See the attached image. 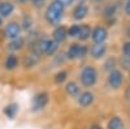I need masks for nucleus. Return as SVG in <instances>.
Listing matches in <instances>:
<instances>
[{
    "label": "nucleus",
    "mask_w": 130,
    "mask_h": 129,
    "mask_svg": "<svg viewBox=\"0 0 130 129\" xmlns=\"http://www.w3.org/2000/svg\"><path fill=\"white\" fill-rule=\"evenodd\" d=\"M117 12H118L117 3H108V4H104L103 7V16L108 21H112L113 18H116Z\"/></svg>",
    "instance_id": "14"
},
{
    "label": "nucleus",
    "mask_w": 130,
    "mask_h": 129,
    "mask_svg": "<svg viewBox=\"0 0 130 129\" xmlns=\"http://www.w3.org/2000/svg\"><path fill=\"white\" fill-rule=\"evenodd\" d=\"M117 64H120V67H121V70H122V72L130 70V58H129V56L121 55L120 59H118V61H117Z\"/></svg>",
    "instance_id": "25"
},
{
    "label": "nucleus",
    "mask_w": 130,
    "mask_h": 129,
    "mask_svg": "<svg viewBox=\"0 0 130 129\" xmlns=\"http://www.w3.org/2000/svg\"><path fill=\"white\" fill-rule=\"evenodd\" d=\"M108 53V46L107 43H94L91 47H89V56H91L94 60H102Z\"/></svg>",
    "instance_id": "8"
},
{
    "label": "nucleus",
    "mask_w": 130,
    "mask_h": 129,
    "mask_svg": "<svg viewBox=\"0 0 130 129\" xmlns=\"http://www.w3.org/2000/svg\"><path fill=\"white\" fill-rule=\"evenodd\" d=\"M64 55H65V59L70 61L83 60L89 56V46H86L85 43H81V42H74L68 46Z\"/></svg>",
    "instance_id": "3"
},
{
    "label": "nucleus",
    "mask_w": 130,
    "mask_h": 129,
    "mask_svg": "<svg viewBox=\"0 0 130 129\" xmlns=\"http://www.w3.org/2000/svg\"><path fill=\"white\" fill-rule=\"evenodd\" d=\"M98 80H99V72H98L96 67L91 65V64H87L85 65L81 72H79V85L83 86L86 89L94 88V86L98 83Z\"/></svg>",
    "instance_id": "2"
},
{
    "label": "nucleus",
    "mask_w": 130,
    "mask_h": 129,
    "mask_svg": "<svg viewBox=\"0 0 130 129\" xmlns=\"http://www.w3.org/2000/svg\"><path fill=\"white\" fill-rule=\"evenodd\" d=\"M21 33H22V29H21V25L17 21H10V22H8L4 27V35L9 40L21 37Z\"/></svg>",
    "instance_id": "10"
},
{
    "label": "nucleus",
    "mask_w": 130,
    "mask_h": 129,
    "mask_svg": "<svg viewBox=\"0 0 130 129\" xmlns=\"http://www.w3.org/2000/svg\"><path fill=\"white\" fill-rule=\"evenodd\" d=\"M56 2H59V3H61L62 5H65V7H70V5H73V4H75L77 3V0H56Z\"/></svg>",
    "instance_id": "29"
},
{
    "label": "nucleus",
    "mask_w": 130,
    "mask_h": 129,
    "mask_svg": "<svg viewBox=\"0 0 130 129\" xmlns=\"http://www.w3.org/2000/svg\"><path fill=\"white\" fill-rule=\"evenodd\" d=\"M90 15V5L87 2H77L75 4H73L72 12H70V17L74 22L81 24L82 21H85Z\"/></svg>",
    "instance_id": "4"
},
{
    "label": "nucleus",
    "mask_w": 130,
    "mask_h": 129,
    "mask_svg": "<svg viewBox=\"0 0 130 129\" xmlns=\"http://www.w3.org/2000/svg\"><path fill=\"white\" fill-rule=\"evenodd\" d=\"M91 37V26L87 24H81V29H79V34L77 37V39L82 43L87 42Z\"/></svg>",
    "instance_id": "19"
},
{
    "label": "nucleus",
    "mask_w": 130,
    "mask_h": 129,
    "mask_svg": "<svg viewBox=\"0 0 130 129\" xmlns=\"http://www.w3.org/2000/svg\"><path fill=\"white\" fill-rule=\"evenodd\" d=\"M75 99H77V103H78V106L81 107V108H89V107H91L95 102V94L89 89L82 90L81 94Z\"/></svg>",
    "instance_id": "9"
},
{
    "label": "nucleus",
    "mask_w": 130,
    "mask_h": 129,
    "mask_svg": "<svg viewBox=\"0 0 130 129\" xmlns=\"http://www.w3.org/2000/svg\"><path fill=\"white\" fill-rule=\"evenodd\" d=\"M20 25H21V29H22L24 31H31L32 26H34V20H32L31 16L26 15V16H24V18L20 22Z\"/></svg>",
    "instance_id": "22"
},
{
    "label": "nucleus",
    "mask_w": 130,
    "mask_h": 129,
    "mask_svg": "<svg viewBox=\"0 0 130 129\" xmlns=\"http://www.w3.org/2000/svg\"><path fill=\"white\" fill-rule=\"evenodd\" d=\"M67 13V7L62 5L61 3L56 2V0H51L46 5L44 10V20L46 22L51 26H57L62 24V20Z\"/></svg>",
    "instance_id": "1"
},
{
    "label": "nucleus",
    "mask_w": 130,
    "mask_h": 129,
    "mask_svg": "<svg viewBox=\"0 0 130 129\" xmlns=\"http://www.w3.org/2000/svg\"><path fill=\"white\" fill-rule=\"evenodd\" d=\"M16 10V5L13 2L9 0H0V17L3 20L10 17Z\"/></svg>",
    "instance_id": "12"
},
{
    "label": "nucleus",
    "mask_w": 130,
    "mask_h": 129,
    "mask_svg": "<svg viewBox=\"0 0 130 129\" xmlns=\"http://www.w3.org/2000/svg\"><path fill=\"white\" fill-rule=\"evenodd\" d=\"M90 129H103L100 125H92V126H90Z\"/></svg>",
    "instance_id": "32"
},
{
    "label": "nucleus",
    "mask_w": 130,
    "mask_h": 129,
    "mask_svg": "<svg viewBox=\"0 0 130 129\" xmlns=\"http://www.w3.org/2000/svg\"><path fill=\"white\" fill-rule=\"evenodd\" d=\"M118 67V64H117V59L113 58V56H109V58H107L103 63V69L107 72V73H109L111 70L116 69Z\"/></svg>",
    "instance_id": "21"
},
{
    "label": "nucleus",
    "mask_w": 130,
    "mask_h": 129,
    "mask_svg": "<svg viewBox=\"0 0 130 129\" xmlns=\"http://www.w3.org/2000/svg\"><path fill=\"white\" fill-rule=\"evenodd\" d=\"M104 2L105 0H92V3H95V4H104Z\"/></svg>",
    "instance_id": "31"
},
{
    "label": "nucleus",
    "mask_w": 130,
    "mask_h": 129,
    "mask_svg": "<svg viewBox=\"0 0 130 129\" xmlns=\"http://www.w3.org/2000/svg\"><path fill=\"white\" fill-rule=\"evenodd\" d=\"M18 104L17 103H9L8 106H5L4 108V115L8 117V119H14L18 113Z\"/></svg>",
    "instance_id": "20"
},
{
    "label": "nucleus",
    "mask_w": 130,
    "mask_h": 129,
    "mask_svg": "<svg viewBox=\"0 0 130 129\" xmlns=\"http://www.w3.org/2000/svg\"><path fill=\"white\" fill-rule=\"evenodd\" d=\"M29 2H30V0H16V3H18V4H22V5H24V4H27Z\"/></svg>",
    "instance_id": "30"
},
{
    "label": "nucleus",
    "mask_w": 130,
    "mask_h": 129,
    "mask_svg": "<svg viewBox=\"0 0 130 129\" xmlns=\"http://www.w3.org/2000/svg\"><path fill=\"white\" fill-rule=\"evenodd\" d=\"M108 38H109V30L104 25H96L91 29V37L90 39L92 43H107Z\"/></svg>",
    "instance_id": "6"
},
{
    "label": "nucleus",
    "mask_w": 130,
    "mask_h": 129,
    "mask_svg": "<svg viewBox=\"0 0 130 129\" xmlns=\"http://www.w3.org/2000/svg\"><path fill=\"white\" fill-rule=\"evenodd\" d=\"M53 40H55L57 45H62V43L67 42L68 39V26H65L62 24L57 25V26H53V30H52V37H51Z\"/></svg>",
    "instance_id": "11"
},
{
    "label": "nucleus",
    "mask_w": 130,
    "mask_h": 129,
    "mask_svg": "<svg viewBox=\"0 0 130 129\" xmlns=\"http://www.w3.org/2000/svg\"><path fill=\"white\" fill-rule=\"evenodd\" d=\"M3 25H4V20H3L2 17H0V27H2Z\"/></svg>",
    "instance_id": "33"
},
{
    "label": "nucleus",
    "mask_w": 130,
    "mask_h": 129,
    "mask_svg": "<svg viewBox=\"0 0 130 129\" xmlns=\"http://www.w3.org/2000/svg\"><path fill=\"white\" fill-rule=\"evenodd\" d=\"M81 91H82V88L77 81L70 80V81L65 82V93H67V95L72 96V98H77L81 94Z\"/></svg>",
    "instance_id": "13"
},
{
    "label": "nucleus",
    "mask_w": 130,
    "mask_h": 129,
    "mask_svg": "<svg viewBox=\"0 0 130 129\" xmlns=\"http://www.w3.org/2000/svg\"><path fill=\"white\" fill-rule=\"evenodd\" d=\"M107 129H126V125H125V121H124L122 117L113 116L108 120Z\"/></svg>",
    "instance_id": "17"
},
{
    "label": "nucleus",
    "mask_w": 130,
    "mask_h": 129,
    "mask_svg": "<svg viewBox=\"0 0 130 129\" xmlns=\"http://www.w3.org/2000/svg\"><path fill=\"white\" fill-rule=\"evenodd\" d=\"M24 46H25V38L21 35V37H18L16 39H10L7 43V50L10 51L12 53H14V52L21 51V50L24 48Z\"/></svg>",
    "instance_id": "15"
},
{
    "label": "nucleus",
    "mask_w": 130,
    "mask_h": 129,
    "mask_svg": "<svg viewBox=\"0 0 130 129\" xmlns=\"http://www.w3.org/2000/svg\"><path fill=\"white\" fill-rule=\"evenodd\" d=\"M122 2H124V0H122Z\"/></svg>",
    "instance_id": "34"
},
{
    "label": "nucleus",
    "mask_w": 130,
    "mask_h": 129,
    "mask_svg": "<svg viewBox=\"0 0 130 129\" xmlns=\"http://www.w3.org/2000/svg\"><path fill=\"white\" fill-rule=\"evenodd\" d=\"M20 64V60H18V56L16 53H9V55L5 58V61H4V67L5 69L8 70H14Z\"/></svg>",
    "instance_id": "18"
},
{
    "label": "nucleus",
    "mask_w": 130,
    "mask_h": 129,
    "mask_svg": "<svg viewBox=\"0 0 130 129\" xmlns=\"http://www.w3.org/2000/svg\"><path fill=\"white\" fill-rule=\"evenodd\" d=\"M121 55L124 56H129L130 58V40H125L121 45Z\"/></svg>",
    "instance_id": "26"
},
{
    "label": "nucleus",
    "mask_w": 130,
    "mask_h": 129,
    "mask_svg": "<svg viewBox=\"0 0 130 129\" xmlns=\"http://www.w3.org/2000/svg\"><path fill=\"white\" fill-rule=\"evenodd\" d=\"M68 81V72L64 70V69H60L59 72H56L55 74V82L57 85H62Z\"/></svg>",
    "instance_id": "24"
},
{
    "label": "nucleus",
    "mask_w": 130,
    "mask_h": 129,
    "mask_svg": "<svg viewBox=\"0 0 130 129\" xmlns=\"http://www.w3.org/2000/svg\"><path fill=\"white\" fill-rule=\"evenodd\" d=\"M47 2L48 0H30V4H32L35 8H43L46 4H47Z\"/></svg>",
    "instance_id": "27"
},
{
    "label": "nucleus",
    "mask_w": 130,
    "mask_h": 129,
    "mask_svg": "<svg viewBox=\"0 0 130 129\" xmlns=\"http://www.w3.org/2000/svg\"><path fill=\"white\" fill-rule=\"evenodd\" d=\"M50 103V95L46 91H42L37 94L31 102V111L32 112H40L46 108Z\"/></svg>",
    "instance_id": "7"
},
{
    "label": "nucleus",
    "mask_w": 130,
    "mask_h": 129,
    "mask_svg": "<svg viewBox=\"0 0 130 129\" xmlns=\"http://www.w3.org/2000/svg\"><path fill=\"white\" fill-rule=\"evenodd\" d=\"M39 61H40V56L38 55V53L30 51L24 58V67L25 68H34L39 64Z\"/></svg>",
    "instance_id": "16"
},
{
    "label": "nucleus",
    "mask_w": 130,
    "mask_h": 129,
    "mask_svg": "<svg viewBox=\"0 0 130 129\" xmlns=\"http://www.w3.org/2000/svg\"><path fill=\"white\" fill-rule=\"evenodd\" d=\"M122 12L127 16V17H130V0H125V3L122 4Z\"/></svg>",
    "instance_id": "28"
},
{
    "label": "nucleus",
    "mask_w": 130,
    "mask_h": 129,
    "mask_svg": "<svg viewBox=\"0 0 130 129\" xmlns=\"http://www.w3.org/2000/svg\"><path fill=\"white\" fill-rule=\"evenodd\" d=\"M125 82V73L121 69H113L108 73L107 76V85L111 90H118L122 88V85Z\"/></svg>",
    "instance_id": "5"
},
{
    "label": "nucleus",
    "mask_w": 130,
    "mask_h": 129,
    "mask_svg": "<svg viewBox=\"0 0 130 129\" xmlns=\"http://www.w3.org/2000/svg\"><path fill=\"white\" fill-rule=\"evenodd\" d=\"M79 29H81V24L73 22V24L68 27V38H70V39H77V37H78V34H79Z\"/></svg>",
    "instance_id": "23"
}]
</instances>
